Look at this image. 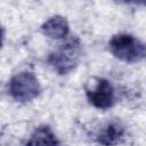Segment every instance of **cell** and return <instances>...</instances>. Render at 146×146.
Segmentation results:
<instances>
[{
    "label": "cell",
    "mask_w": 146,
    "mask_h": 146,
    "mask_svg": "<svg viewBox=\"0 0 146 146\" xmlns=\"http://www.w3.org/2000/svg\"><path fill=\"white\" fill-rule=\"evenodd\" d=\"M111 54L124 63H137L146 57V44L131 34L117 33L108 42Z\"/></svg>",
    "instance_id": "cell-1"
},
{
    "label": "cell",
    "mask_w": 146,
    "mask_h": 146,
    "mask_svg": "<svg viewBox=\"0 0 146 146\" xmlns=\"http://www.w3.org/2000/svg\"><path fill=\"white\" fill-rule=\"evenodd\" d=\"M80 58L81 42L78 38H72L50 52L47 62L58 74H68L76 67Z\"/></svg>",
    "instance_id": "cell-2"
},
{
    "label": "cell",
    "mask_w": 146,
    "mask_h": 146,
    "mask_svg": "<svg viewBox=\"0 0 146 146\" xmlns=\"http://www.w3.org/2000/svg\"><path fill=\"white\" fill-rule=\"evenodd\" d=\"M8 90L10 96L16 102L25 103L39 96L41 91V86L34 73L24 71L17 73L10 79Z\"/></svg>",
    "instance_id": "cell-3"
},
{
    "label": "cell",
    "mask_w": 146,
    "mask_h": 146,
    "mask_svg": "<svg viewBox=\"0 0 146 146\" xmlns=\"http://www.w3.org/2000/svg\"><path fill=\"white\" fill-rule=\"evenodd\" d=\"M86 95L89 103L99 110H107L115 103L114 87L111 81L104 78L95 79V82L86 88Z\"/></svg>",
    "instance_id": "cell-4"
},
{
    "label": "cell",
    "mask_w": 146,
    "mask_h": 146,
    "mask_svg": "<svg viewBox=\"0 0 146 146\" xmlns=\"http://www.w3.org/2000/svg\"><path fill=\"white\" fill-rule=\"evenodd\" d=\"M124 127L119 121L108 122L96 136V141L102 146H116L124 136Z\"/></svg>",
    "instance_id": "cell-5"
},
{
    "label": "cell",
    "mask_w": 146,
    "mask_h": 146,
    "mask_svg": "<svg viewBox=\"0 0 146 146\" xmlns=\"http://www.w3.org/2000/svg\"><path fill=\"white\" fill-rule=\"evenodd\" d=\"M41 30L46 36L55 40H60L67 36L70 32V25L65 17L55 15L42 24Z\"/></svg>",
    "instance_id": "cell-6"
},
{
    "label": "cell",
    "mask_w": 146,
    "mask_h": 146,
    "mask_svg": "<svg viewBox=\"0 0 146 146\" xmlns=\"http://www.w3.org/2000/svg\"><path fill=\"white\" fill-rule=\"evenodd\" d=\"M25 146H59V140L49 125H40L32 132Z\"/></svg>",
    "instance_id": "cell-7"
}]
</instances>
